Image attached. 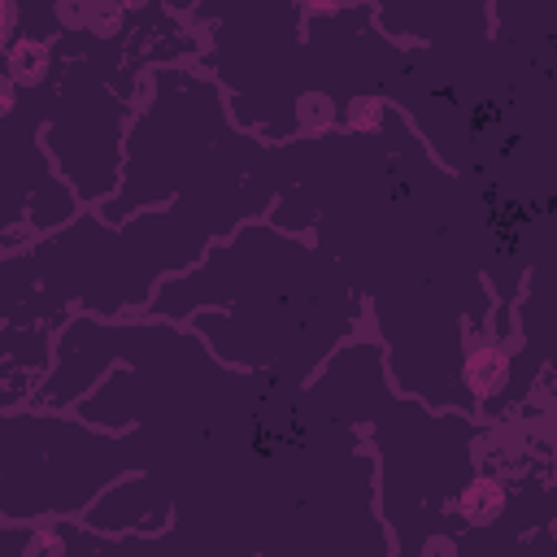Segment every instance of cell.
Returning a JSON list of instances; mask_svg holds the SVG:
<instances>
[{
  "mask_svg": "<svg viewBox=\"0 0 557 557\" xmlns=\"http://www.w3.org/2000/svg\"><path fill=\"white\" fill-rule=\"evenodd\" d=\"M122 44H104L96 61H78V65H61L57 57V100L48 113V152L57 157L70 191L78 196V205H100L117 178H122V122L131 113V100H122L117 91H109V70L117 61L104 65V52H113Z\"/></svg>",
  "mask_w": 557,
  "mask_h": 557,
  "instance_id": "cell-1",
  "label": "cell"
},
{
  "mask_svg": "<svg viewBox=\"0 0 557 557\" xmlns=\"http://www.w3.org/2000/svg\"><path fill=\"white\" fill-rule=\"evenodd\" d=\"M170 518H174V492L148 466L139 470V479H122L117 487L104 492V500L83 509V527L91 531H161Z\"/></svg>",
  "mask_w": 557,
  "mask_h": 557,
  "instance_id": "cell-2",
  "label": "cell"
},
{
  "mask_svg": "<svg viewBox=\"0 0 557 557\" xmlns=\"http://www.w3.org/2000/svg\"><path fill=\"white\" fill-rule=\"evenodd\" d=\"M509 509V483L492 470H470L466 483L453 492V513L461 518V527L470 531H487L505 518Z\"/></svg>",
  "mask_w": 557,
  "mask_h": 557,
  "instance_id": "cell-3",
  "label": "cell"
},
{
  "mask_svg": "<svg viewBox=\"0 0 557 557\" xmlns=\"http://www.w3.org/2000/svg\"><path fill=\"white\" fill-rule=\"evenodd\" d=\"M0 70H4L22 91H35V87H44V83L57 78V48H52V39L17 35V39L0 52Z\"/></svg>",
  "mask_w": 557,
  "mask_h": 557,
  "instance_id": "cell-4",
  "label": "cell"
},
{
  "mask_svg": "<svg viewBox=\"0 0 557 557\" xmlns=\"http://www.w3.org/2000/svg\"><path fill=\"white\" fill-rule=\"evenodd\" d=\"M339 122V100L326 87H300L292 100V126L296 135H326Z\"/></svg>",
  "mask_w": 557,
  "mask_h": 557,
  "instance_id": "cell-5",
  "label": "cell"
},
{
  "mask_svg": "<svg viewBox=\"0 0 557 557\" xmlns=\"http://www.w3.org/2000/svg\"><path fill=\"white\" fill-rule=\"evenodd\" d=\"M392 104L383 100V96H374V91H352V96H344L339 100V122L335 126H344L348 135H379L387 122H392Z\"/></svg>",
  "mask_w": 557,
  "mask_h": 557,
  "instance_id": "cell-6",
  "label": "cell"
},
{
  "mask_svg": "<svg viewBox=\"0 0 557 557\" xmlns=\"http://www.w3.org/2000/svg\"><path fill=\"white\" fill-rule=\"evenodd\" d=\"M22 96H26V91H22V87H17V83H13V78L0 70V122H13V117H17Z\"/></svg>",
  "mask_w": 557,
  "mask_h": 557,
  "instance_id": "cell-7",
  "label": "cell"
},
{
  "mask_svg": "<svg viewBox=\"0 0 557 557\" xmlns=\"http://www.w3.org/2000/svg\"><path fill=\"white\" fill-rule=\"evenodd\" d=\"M309 17H331V13H339V9H348L352 0H296Z\"/></svg>",
  "mask_w": 557,
  "mask_h": 557,
  "instance_id": "cell-8",
  "label": "cell"
}]
</instances>
